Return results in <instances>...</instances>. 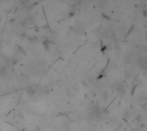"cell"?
Instances as JSON below:
<instances>
[{
    "label": "cell",
    "mask_w": 147,
    "mask_h": 131,
    "mask_svg": "<svg viewBox=\"0 0 147 131\" xmlns=\"http://www.w3.org/2000/svg\"><path fill=\"white\" fill-rule=\"evenodd\" d=\"M1 21H2V16H1V15H0V22H1Z\"/></svg>",
    "instance_id": "1"
},
{
    "label": "cell",
    "mask_w": 147,
    "mask_h": 131,
    "mask_svg": "<svg viewBox=\"0 0 147 131\" xmlns=\"http://www.w3.org/2000/svg\"><path fill=\"white\" fill-rule=\"evenodd\" d=\"M0 1H2V0H0Z\"/></svg>",
    "instance_id": "2"
}]
</instances>
